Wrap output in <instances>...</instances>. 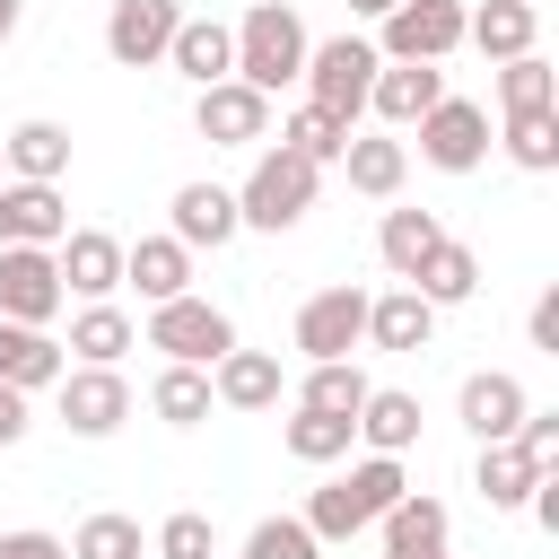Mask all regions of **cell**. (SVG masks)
I'll use <instances>...</instances> for the list:
<instances>
[{
	"instance_id": "obj_4",
	"label": "cell",
	"mask_w": 559,
	"mask_h": 559,
	"mask_svg": "<svg viewBox=\"0 0 559 559\" xmlns=\"http://www.w3.org/2000/svg\"><path fill=\"white\" fill-rule=\"evenodd\" d=\"M376 44L367 35H323V44H306V105H323V114H341V122H358V105H367V79H376Z\"/></svg>"
},
{
	"instance_id": "obj_13",
	"label": "cell",
	"mask_w": 559,
	"mask_h": 559,
	"mask_svg": "<svg viewBox=\"0 0 559 559\" xmlns=\"http://www.w3.org/2000/svg\"><path fill=\"white\" fill-rule=\"evenodd\" d=\"M533 411V393L507 376V367H480V376H463V393H454V419L480 437V445H498V437H515V419Z\"/></svg>"
},
{
	"instance_id": "obj_3",
	"label": "cell",
	"mask_w": 559,
	"mask_h": 559,
	"mask_svg": "<svg viewBox=\"0 0 559 559\" xmlns=\"http://www.w3.org/2000/svg\"><path fill=\"white\" fill-rule=\"evenodd\" d=\"M314 183H323V166H314V157H297V148L280 140V148H262V157H253V175L236 183V218H245V227H262V236H288V227L314 210Z\"/></svg>"
},
{
	"instance_id": "obj_43",
	"label": "cell",
	"mask_w": 559,
	"mask_h": 559,
	"mask_svg": "<svg viewBox=\"0 0 559 559\" xmlns=\"http://www.w3.org/2000/svg\"><path fill=\"white\" fill-rule=\"evenodd\" d=\"M533 349H542V358H559V288H542V297H533Z\"/></svg>"
},
{
	"instance_id": "obj_15",
	"label": "cell",
	"mask_w": 559,
	"mask_h": 559,
	"mask_svg": "<svg viewBox=\"0 0 559 559\" xmlns=\"http://www.w3.org/2000/svg\"><path fill=\"white\" fill-rule=\"evenodd\" d=\"M437 96H445V70H437V61H376V79H367V105H376L393 131H411Z\"/></svg>"
},
{
	"instance_id": "obj_47",
	"label": "cell",
	"mask_w": 559,
	"mask_h": 559,
	"mask_svg": "<svg viewBox=\"0 0 559 559\" xmlns=\"http://www.w3.org/2000/svg\"><path fill=\"white\" fill-rule=\"evenodd\" d=\"M0 245H9V210H0Z\"/></svg>"
},
{
	"instance_id": "obj_8",
	"label": "cell",
	"mask_w": 559,
	"mask_h": 559,
	"mask_svg": "<svg viewBox=\"0 0 559 559\" xmlns=\"http://www.w3.org/2000/svg\"><path fill=\"white\" fill-rule=\"evenodd\" d=\"M192 131L210 148H253V140H271V96L245 79H210V87H192Z\"/></svg>"
},
{
	"instance_id": "obj_25",
	"label": "cell",
	"mask_w": 559,
	"mask_h": 559,
	"mask_svg": "<svg viewBox=\"0 0 559 559\" xmlns=\"http://www.w3.org/2000/svg\"><path fill=\"white\" fill-rule=\"evenodd\" d=\"M341 175H349V192H367V201H393V192H402V175H411V148H402L393 131H349V148H341Z\"/></svg>"
},
{
	"instance_id": "obj_39",
	"label": "cell",
	"mask_w": 559,
	"mask_h": 559,
	"mask_svg": "<svg viewBox=\"0 0 559 559\" xmlns=\"http://www.w3.org/2000/svg\"><path fill=\"white\" fill-rule=\"evenodd\" d=\"M245 559H323V542L306 533V515H262L245 533Z\"/></svg>"
},
{
	"instance_id": "obj_18",
	"label": "cell",
	"mask_w": 559,
	"mask_h": 559,
	"mask_svg": "<svg viewBox=\"0 0 559 559\" xmlns=\"http://www.w3.org/2000/svg\"><path fill=\"white\" fill-rule=\"evenodd\" d=\"M210 402H227V411H280V358L236 341L227 358H210Z\"/></svg>"
},
{
	"instance_id": "obj_19",
	"label": "cell",
	"mask_w": 559,
	"mask_h": 559,
	"mask_svg": "<svg viewBox=\"0 0 559 559\" xmlns=\"http://www.w3.org/2000/svg\"><path fill=\"white\" fill-rule=\"evenodd\" d=\"M61 367H70V349H61L44 323H9V314H0V384L44 393V384H61Z\"/></svg>"
},
{
	"instance_id": "obj_46",
	"label": "cell",
	"mask_w": 559,
	"mask_h": 559,
	"mask_svg": "<svg viewBox=\"0 0 559 559\" xmlns=\"http://www.w3.org/2000/svg\"><path fill=\"white\" fill-rule=\"evenodd\" d=\"M384 9H393V0H349V17H384Z\"/></svg>"
},
{
	"instance_id": "obj_21",
	"label": "cell",
	"mask_w": 559,
	"mask_h": 559,
	"mask_svg": "<svg viewBox=\"0 0 559 559\" xmlns=\"http://www.w3.org/2000/svg\"><path fill=\"white\" fill-rule=\"evenodd\" d=\"M0 166H9L17 183H61V175H70V131L44 122V114H26L17 131H0Z\"/></svg>"
},
{
	"instance_id": "obj_20",
	"label": "cell",
	"mask_w": 559,
	"mask_h": 559,
	"mask_svg": "<svg viewBox=\"0 0 559 559\" xmlns=\"http://www.w3.org/2000/svg\"><path fill=\"white\" fill-rule=\"evenodd\" d=\"M166 70H175V79H192V87L236 79V26H218V17H183V26H175V44H166Z\"/></svg>"
},
{
	"instance_id": "obj_38",
	"label": "cell",
	"mask_w": 559,
	"mask_h": 559,
	"mask_svg": "<svg viewBox=\"0 0 559 559\" xmlns=\"http://www.w3.org/2000/svg\"><path fill=\"white\" fill-rule=\"evenodd\" d=\"M70 559H148V542H140L131 515H87V524L70 533Z\"/></svg>"
},
{
	"instance_id": "obj_9",
	"label": "cell",
	"mask_w": 559,
	"mask_h": 559,
	"mask_svg": "<svg viewBox=\"0 0 559 559\" xmlns=\"http://www.w3.org/2000/svg\"><path fill=\"white\" fill-rule=\"evenodd\" d=\"M61 306H70V288H61L52 245H0V314L9 323H52Z\"/></svg>"
},
{
	"instance_id": "obj_5",
	"label": "cell",
	"mask_w": 559,
	"mask_h": 559,
	"mask_svg": "<svg viewBox=\"0 0 559 559\" xmlns=\"http://www.w3.org/2000/svg\"><path fill=\"white\" fill-rule=\"evenodd\" d=\"M148 349H166V358H183V367H210V358H227L236 349V323H227V306H210V297H166V306H148Z\"/></svg>"
},
{
	"instance_id": "obj_28",
	"label": "cell",
	"mask_w": 559,
	"mask_h": 559,
	"mask_svg": "<svg viewBox=\"0 0 559 559\" xmlns=\"http://www.w3.org/2000/svg\"><path fill=\"white\" fill-rule=\"evenodd\" d=\"M131 341H140V332H131V314H122L114 297H87V306L70 314V341H61V349H70L79 367H122V349H131Z\"/></svg>"
},
{
	"instance_id": "obj_7",
	"label": "cell",
	"mask_w": 559,
	"mask_h": 559,
	"mask_svg": "<svg viewBox=\"0 0 559 559\" xmlns=\"http://www.w3.org/2000/svg\"><path fill=\"white\" fill-rule=\"evenodd\" d=\"M376 26H384L376 35L384 61H445L463 44V0H393Z\"/></svg>"
},
{
	"instance_id": "obj_6",
	"label": "cell",
	"mask_w": 559,
	"mask_h": 559,
	"mask_svg": "<svg viewBox=\"0 0 559 559\" xmlns=\"http://www.w3.org/2000/svg\"><path fill=\"white\" fill-rule=\"evenodd\" d=\"M411 131H419V157L437 175H472L489 157V105H472V96H437Z\"/></svg>"
},
{
	"instance_id": "obj_31",
	"label": "cell",
	"mask_w": 559,
	"mask_h": 559,
	"mask_svg": "<svg viewBox=\"0 0 559 559\" xmlns=\"http://www.w3.org/2000/svg\"><path fill=\"white\" fill-rule=\"evenodd\" d=\"M411 288H419L428 306H463V297L480 288V253H472V245H454V236H437V245H428V262L411 271Z\"/></svg>"
},
{
	"instance_id": "obj_2",
	"label": "cell",
	"mask_w": 559,
	"mask_h": 559,
	"mask_svg": "<svg viewBox=\"0 0 559 559\" xmlns=\"http://www.w3.org/2000/svg\"><path fill=\"white\" fill-rule=\"evenodd\" d=\"M402 489H411V480H402V454H367V463H349L341 480H323V489L306 498V533H314V542H349V533H367Z\"/></svg>"
},
{
	"instance_id": "obj_1",
	"label": "cell",
	"mask_w": 559,
	"mask_h": 559,
	"mask_svg": "<svg viewBox=\"0 0 559 559\" xmlns=\"http://www.w3.org/2000/svg\"><path fill=\"white\" fill-rule=\"evenodd\" d=\"M306 17L288 9V0H253L245 17H236V79L245 87H262V96H280V87H297L306 79Z\"/></svg>"
},
{
	"instance_id": "obj_17",
	"label": "cell",
	"mask_w": 559,
	"mask_h": 559,
	"mask_svg": "<svg viewBox=\"0 0 559 559\" xmlns=\"http://www.w3.org/2000/svg\"><path fill=\"white\" fill-rule=\"evenodd\" d=\"M52 262H61V288L70 297H114L122 288V236H105V227H70L52 245Z\"/></svg>"
},
{
	"instance_id": "obj_42",
	"label": "cell",
	"mask_w": 559,
	"mask_h": 559,
	"mask_svg": "<svg viewBox=\"0 0 559 559\" xmlns=\"http://www.w3.org/2000/svg\"><path fill=\"white\" fill-rule=\"evenodd\" d=\"M0 559H70V542H61V533H35V524H26V533H0Z\"/></svg>"
},
{
	"instance_id": "obj_14",
	"label": "cell",
	"mask_w": 559,
	"mask_h": 559,
	"mask_svg": "<svg viewBox=\"0 0 559 559\" xmlns=\"http://www.w3.org/2000/svg\"><path fill=\"white\" fill-rule=\"evenodd\" d=\"M376 533H384V559H445V533H454V515H445L428 489H402V498L376 515Z\"/></svg>"
},
{
	"instance_id": "obj_24",
	"label": "cell",
	"mask_w": 559,
	"mask_h": 559,
	"mask_svg": "<svg viewBox=\"0 0 559 559\" xmlns=\"http://www.w3.org/2000/svg\"><path fill=\"white\" fill-rule=\"evenodd\" d=\"M463 44H480L489 61H515L542 44V9L533 0H480V9H463Z\"/></svg>"
},
{
	"instance_id": "obj_22",
	"label": "cell",
	"mask_w": 559,
	"mask_h": 559,
	"mask_svg": "<svg viewBox=\"0 0 559 559\" xmlns=\"http://www.w3.org/2000/svg\"><path fill=\"white\" fill-rule=\"evenodd\" d=\"M122 288H140L148 306L183 297V288H192V245H175V236H140V245H122Z\"/></svg>"
},
{
	"instance_id": "obj_34",
	"label": "cell",
	"mask_w": 559,
	"mask_h": 559,
	"mask_svg": "<svg viewBox=\"0 0 559 559\" xmlns=\"http://www.w3.org/2000/svg\"><path fill=\"white\" fill-rule=\"evenodd\" d=\"M280 445H288L297 463H341V454L358 445V419H332V411H306V402H297V419L280 428Z\"/></svg>"
},
{
	"instance_id": "obj_12",
	"label": "cell",
	"mask_w": 559,
	"mask_h": 559,
	"mask_svg": "<svg viewBox=\"0 0 559 559\" xmlns=\"http://www.w3.org/2000/svg\"><path fill=\"white\" fill-rule=\"evenodd\" d=\"M367 341V288H314L306 306H297V349L306 358H349Z\"/></svg>"
},
{
	"instance_id": "obj_26",
	"label": "cell",
	"mask_w": 559,
	"mask_h": 559,
	"mask_svg": "<svg viewBox=\"0 0 559 559\" xmlns=\"http://www.w3.org/2000/svg\"><path fill=\"white\" fill-rule=\"evenodd\" d=\"M0 210H9V245H61V236H70L61 183H17V175H0Z\"/></svg>"
},
{
	"instance_id": "obj_45",
	"label": "cell",
	"mask_w": 559,
	"mask_h": 559,
	"mask_svg": "<svg viewBox=\"0 0 559 559\" xmlns=\"http://www.w3.org/2000/svg\"><path fill=\"white\" fill-rule=\"evenodd\" d=\"M17 26H26V0H0V44H9Z\"/></svg>"
},
{
	"instance_id": "obj_27",
	"label": "cell",
	"mask_w": 559,
	"mask_h": 559,
	"mask_svg": "<svg viewBox=\"0 0 559 559\" xmlns=\"http://www.w3.org/2000/svg\"><path fill=\"white\" fill-rule=\"evenodd\" d=\"M358 445H367V454H411V445H419V393L367 384V402H358Z\"/></svg>"
},
{
	"instance_id": "obj_32",
	"label": "cell",
	"mask_w": 559,
	"mask_h": 559,
	"mask_svg": "<svg viewBox=\"0 0 559 559\" xmlns=\"http://www.w3.org/2000/svg\"><path fill=\"white\" fill-rule=\"evenodd\" d=\"M148 411H157L166 428H201V419H210V367L166 358V367H157V384H148Z\"/></svg>"
},
{
	"instance_id": "obj_10",
	"label": "cell",
	"mask_w": 559,
	"mask_h": 559,
	"mask_svg": "<svg viewBox=\"0 0 559 559\" xmlns=\"http://www.w3.org/2000/svg\"><path fill=\"white\" fill-rule=\"evenodd\" d=\"M61 428L70 437H114L122 419H131V384H122V367H61Z\"/></svg>"
},
{
	"instance_id": "obj_16",
	"label": "cell",
	"mask_w": 559,
	"mask_h": 559,
	"mask_svg": "<svg viewBox=\"0 0 559 559\" xmlns=\"http://www.w3.org/2000/svg\"><path fill=\"white\" fill-rule=\"evenodd\" d=\"M166 218H175L166 236H175V245H192V253H201V245L218 253V245H227V236L245 227V218H236V192H227V183H175Z\"/></svg>"
},
{
	"instance_id": "obj_23",
	"label": "cell",
	"mask_w": 559,
	"mask_h": 559,
	"mask_svg": "<svg viewBox=\"0 0 559 559\" xmlns=\"http://www.w3.org/2000/svg\"><path fill=\"white\" fill-rule=\"evenodd\" d=\"M367 341L393 349V358H411V349L437 341V306L419 288H384V297H367Z\"/></svg>"
},
{
	"instance_id": "obj_35",
	"label": "cell",
	"mask_w": 559,
	"mask_h": 559,
	"mask_svg": "<svg viewBox=\"0 0 559 559\" xmlns=\"http://www.w3.org/2000/svg\"><path fill=\"white\" fill-rule=\"evenodd\" d=\"M498 105H507V114H542V105H559V70H550L542 52L498 61Z\"/></svg>"
},
{
	"instance_id": "obj_44",
	"label": "cell",
	"mask_w": 559,
	"mask_h": 559,
	"mask_svg": "<svg viewBox=\"0 0 559 559\" xmlns=\"http://www.w3.org/2000/svg\"><path fill=\"white\" fill-rule=\"evenodd\" d=\"M17 437H26V393L0 384V445H17Z\"/></svg>"
},
{
	"instance_id": "obj_29",
	"label": "cell",
	"mask_w": 559,
	"mask_h": 559,
	"mask_svg": "<svg viewBox=\"0 0 559 559\" xmlns=\"http://www.w3.org/2000/svg\"><path fill=\"white\" fill-rule=\"evenodd\" d=\"M533 472H542V463H533L515 437H498V445H480V463H472V489H480L498 515H515V507L533 498Z\"/></svg>"
},
{
	"instance_id": "obj_30",
	"label": "cell",
	"mask_w": 559,
	"mask_h": 559,
	"mask_svg": "<svg viewBox=\"0 0 559 559\" xmlns=\"http://www.w3.org/2000/svg\"><path fill=\"white\" fill-rule=\"evenodd\" d=\"M445 236V218L437 210H384V227H376V253H384V271L411 288V271L428 262V245Z\"/></svg>"
},
{
	"instance_id": "obj_37",
	"label": "cell",
	"mask_w": 559,
	"mask_h": 559,
	"mask_svg": "<svg viewBox=\"0 0 559 559\" xmlns=\"http://www.w3.org/2000/svg\"><path fill=\"white\" fill-rule=\"evenodd\" d=\"M507 157H515L524 175H550V166H559V105H542V114H507Z\"/></svg>"
},
{
	"instance_id": "obj_48",
	"label": "cell",
	"mask_w": 559,
	"mask_h": 559,
	"mask_svg": "<svg viewBox=\"0 0 559 559\" xmlns=\"http://www.w3.org/2000/svg\"><path fill=\"white\" fill-rule=\"evenodd\" d=\"M0 175H9V166H0Z\"/></svg>"
},
{
	"instance_id": "obj_41",
	"label": "cell",
	"mask_w": 559,
	"mask_h": 559,
	"mask_svg": "<svg viewBox=\"0 0 559 559\" xmlns=\"http://www.w3.org/2000/svg\"><path fill=\"white\" fill-rule=\"evenodd\" d=\"M515 445H524L533 463H559V411H524V419H515Z\"/></svg>"
},
{
	"instance_id": "obj_33",
	"label": "cell",
	"mask_w": 559,
	"mask_h": 559,
	"mask_svg": "<svg viewBox=\"0 0 559 559\" xmlns=\"http://www.w3.org/2000/svg\"><path fill=\"white\" fill-rule=\"evenodd\" d=\"M297 402H306V411H332V419H358V402H367V376H358L349 358H306V384H297Z\"/></svg>"
},
{
	"instance_id": "obj_40",
	"label": "cell",
	"mask_w": 559,
	"mask_h": 559,
	"mask_svg": "<svg viewBox=\"0 0 559 559\" xmlns=\"http://www.w3.org/2000/svg\"><path fill=\"white\" fill-rule=\"evenodd\" d=\"M157 559H218V533H210V515H192V507H175L166 524H157V542H148Z\"/></svg>"
},
{
	"instance_id": "obj_36",
	"label": "cell",
	"mask_w": 559,
	"mask_h": 559,
	"mask_svg": "<svg viewBox=\"0 0 559 559\" xmlns=\"http://www.w3.org/2000/svg\"><path fill=\"white\" fill-rule=\"evenodd\" d=\"M280 140H288L297 157H314V166H341V148H349V122H341V114H323V105H297V114L280 122Z\"/></svg>"
},
{
	"instance_id": "obj_11",
	"label": "cell",
	"mask_w": 559,
	"mask_h": 559,
	"mask_svg": "<svg viewBox=\"0 0 559 559\" xmlns=\"http://www.w3.org/2000/svg\"><path fill=\"white\" fill-rule=\"evenodd\" d=\"M175 26H183V0H114L105 9V52L122 70H157L166 44H175Z\"/></svg>"
}]
</instances>
